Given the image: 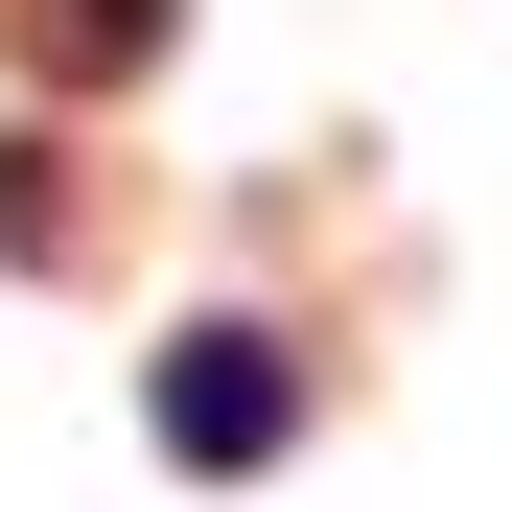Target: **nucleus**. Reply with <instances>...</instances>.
<instances>
[{"instance_id":"obj_1","label":"nucleus","mask_w":512,"mask_h":512,"mask_svg":"<svg viewBox=\"0 0 512 512\" xmlns=\"http://www.w3.org/2000/svg\"><path fill=\"white\" fill-rule=\"evenodd\" d=\"M280 419H303V373H280V350H163V443H210V466H256Z\"/></svg>"}]
</instances>
